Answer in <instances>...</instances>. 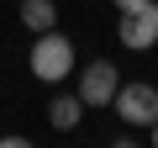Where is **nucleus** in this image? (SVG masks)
<instances>
[{
    "mask_svg": "<svg viewBox=\"0 0 158 148\" xmlns=\"http://www.w3.org/2000/svg\"><path fill=\"white\" fill-rule=\"evenodd\" d=\"M27 63H32V74H37L42 85H63L69 74H74V42H69L58 27H53V32H37Z\"/></svg>",
    "mask_w": 158,
    "mask_h": 148,
    "instance_id": "nucleus-1",
    "label": "nucleus"
},
{
    "mask_svg": "<svg viewBox=\"0 0 158 148\" xmlns=\"http://www.w3.org/2000/svg\"><path fill=\"white\" fill-rule=\"evenodd\" d=\"M153 6H158V0H153Z\"/></svg>",
    "mask_w": 158,
    "mask_h": 148,
    "instance_id": "nucleus-11",
    "label": "nucleus"
},
{
    "mask_svg": "<svg viewBox=\"0 0 158 148\" xmlns=\"http://www.w3.org/2000/svg\"><path fill=\"white\" fill-rule=\"evenodd\" d=\"M21 27L27 32H53L58 27V6L53 0H21Z\"/></svg>",
    "mask_w": 158,
    "mask_h": 148,
    "instance_id": "nucleus-6",
    "label": "nucleus"
},
{
    "mask_svg": "<svg viewBox=\"0 0 158 148\" xmlns=\"http://www.w3.org/2000/svg\"><path fill=\"white\" fill-rule=\"evenodd\" d=\"M148 143H153V148H158V122H153V127H148Z\"/></svg>",
    "mask_w": 158,
    "mask_h": 148,
    "instance_id": "nucleus-10",
    "label": "nucleus"
},
{
    "mask_svg": "<svg viewBox=\"0 0 158 148\" xmlns=\"http://www.w3.org/2000/svg\"><path fill=\"white\" fill-rule=\"evenodd\" d=\"M0 148H37V143H27V137H0Z\"/></svg>",
    "mask_w": 158,
    "mask_h": 148,
    "instance_id": "nucleus-8",
    "label": "nucleus"
},
{
    "mask_svg": "<svg viewBox=\"0 0 158 148\" xmlns=\"http://www.w3.org/2000/svg\"><path fill=\"white\" fill-rule=\"evenodd\" d=\"M111 148H142V143H132V137H116V143H111Z\"/></svg>",
    "mask_w": 158,
    "mask_h": 148,
    "instance_id": "nucleus-9",
    "label": "nucleus"
},
{
    "mask_svg": "<svg viewBox=\"0 0 158 148\" xmlns=\"http://www.w3.org/2000/svg\"><path fill=\"white\" fill-rule=\"evenodd\" d=\"M79 116H85V101H79L74 90L53 95V106H48V122H53L58 132H74V127H79Z\"/></svg>",
    "mask_w": 158,
    "mask_h": 148,
    "instance_id": "nucleus-5",
    "label": "nucleus"
},
{
    "mask_svg": "<svg viewBox=\"0 0 158 148\" xmlns=\"http://www.w3.org/2000/svg\"><path fill=\"white\" fill-rule=\"evenodd\" d=\"M116 11H142V6H153V0H111Z\"/></svg>",
    "mask_w": 158,
    "mask_h": 148,
    "instance_id": "nucleus-7",
    "label": "nucleus"
},
{
    "mask_svg": "<svg viewBox=\"0 0 158 148\" xmlns=\"http://www.w3.org/2000/svg\"><path fill=\"white\" fill-rule=\"evenodd\" d=\"M116 32H121V42H127L132 53H148V48H158V6H142V11H121Z\"/></svg>",
    "mask_w": 158,
    "mask_h": 148,
    "instance_id": "nucleus-4",
    "label": "nucleus"
},
{
    "mask_svg": "<svg viewBox=\"0 0 158 148\" xmlns=\"http://www.w3.org/2000/svg\"><path fill=\"white\" fill-rule=\"evenodd\" d=\"M116 85H121L116 63H111V58H95V63H85V74H79V90H74V95L85 101V106H111Z\"/></svg>",
    "mask_w": 158,
    "mask_h": 148,
    "instance_id": "nucleus-3",
    "label": "nucleus"
},
{
    "mask_svg": "<svg viewBox=\"0 0 158 148\" xmlns=\"http://www.w3.org/2000/svg\"><path fill=\"white\" fill-rule=\"evenodd\" d=\"M111 106H116V116H121L127 127H153V122H158V85H148V80L116 85Z\"/></svg>",
    "mask_w": 158,
    "mask_h": 148,
    "instance_id": "nucleus-2",
    "label": "nucleus"
}]
</instances>
